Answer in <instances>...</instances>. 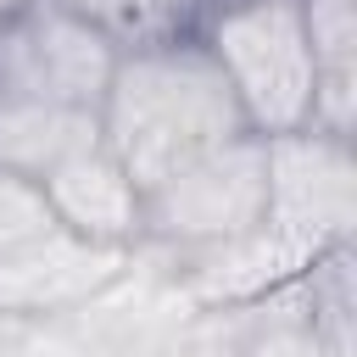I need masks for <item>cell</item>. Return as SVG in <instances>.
<instances>
[{"instance_id":"cell-5","label":"cell","mask_w":357,"mask_h":357,"mask_svg":"<svg viewBox=\"0 0 357 357\" xmlns=\"http://www.w3.org/2000/svg\"><path fill=\"white\" fill-rule=\"evenodd\" d=\"M268 145V234L312 262L329 245H351L357 229V156L351 139L324 128L273 134Z\"/></svg>"},{"instance_id":"cell-7","label":"cell","mask_w":357,"mask_h":357,"mask_svg":"<svg viewBox=\"0 0 357 357\" xmlns=\"http://www.w3.org/2000/svg\"><path fill=\"white\" fill-rule=\"evenodd\" d=\"M39 190L73 240H89L106 251H139V184L123 173V162L100 139L56 162L39 178Z\"/></svg>"},{"instance_id":"cell-1","label":"cell","mask_w":357,"mask_h":357,"mask_svg":"<svg viewBox=\"0 0 357 357\" xmlns=\"http://www.w3.org/2000/svg\"><path fill=\"white\" fill-rule=\"evenodd\" d=\"M95 123H100V145L123 162V173L139 190L167 178L173 167L251 134L229 78L206 56L201 33L117 50Z\"/></svg>"},{"instance_id":"cell-4","label":"cell","mask_w":357,"mask_h":357,"mask_svg":"<svg viewBox=\"0 0 357 357\" xmlns=\"http://www.w3.org/2000/svg\"><path fill=\"white\" fill-rule=\"evenodd\" d=\"M112 61H117V45L100 39L61 0H33L0 17V95L11 100L100 117Z\"/></svg>"},{"instance_id":"cell-2","label":"cell","mask_w":357,"mask_h":357,"mask_svg":"<svg viewBox=\"0 0 357 357\" xmlns=\"http://www.w3.org/2000/svg\"><path fill=\"white\" fill-rule=\"evenodd\" d=\"M268 223V145L262 134H240L151 190H139V251L184 262L262 234Z\"/></svg>"},{"instance_id":"cell-10","label":"cell","mask_w":357,"mask_h":357,"mask_svg":"<svg viewBox=\"0 0 357 357\" xmlns=\"http://www.w3.org/2000/svg\"><path fill=\"white\" fill-rule=\"evenodd\" d=\"M22 6H33V0H0V17H11V11H22Z\"/></svg>"},{"instance_id":"cell-9","label":"cell","mask_w":357,"mask_h":357,"mask_svg":"<svg viewBox=\"0 0 357 357\" xmlns=\"http://www.w3.org/2000/svg\"><path fill=\"white\" fill-rule=\"evenodd\" d=\"M61 223L39 190V178H17V173H0V257L11 251H28L39 240H50Z\"/></svg>"},{"instance_id":"cell-11","label":"cell","mask_w":357,"mask_h":357,"mask_svg":"<svg viewBox=\"0 0 357 357\" xmlns=\"http://www.w3.org/2000/svg\"><path fill=\"white\" fill-rule=\"evenodd\" d=\"M218 6H245V0H206V11H218Z\"/></svg>"},{"instance_id":"cell-3","label":"cell","mask_w":357,"mask_h":357,"mask_svg":"<svg viewBox=\"0 0 357 357\" xmlns=\"http://www.w3.org/2000/svg\"><path fill=\"white\" fill-rule=\"evenodd\" d=\"M201 45L229 78L240 117L251 134H296L312 117V45L301 22V0H245L201 17Z\"/></svg>"},{"instance_id":"cell-8","label":"cell","mask_w":357,"mask_h":357,"mask_svg":"<svg viewBox=\"0 0 357 357\" xmlns=\"http://www.w3.org/2000/svg\"><path fill=\"white\" fill-rule=\"evenodd\" d=\"M73 17H84L100 39H112L117 50H139V45H162V39H184L201 28L206 0H61Z\"/></svg>"},{"instance_id":"cell-6","label":"cell","mask_w":357,"mask_h":357,"mask_svg":"<svg viewBox=\"0 0 357 357\" xmlns=\"http://www.w3.org/2000/svg\"><path fill=\"white\" fill-rule=\"evenodd\" d=\"M134 262V251H106L89 240H73L67 229H56L50 240L0 257V312L11 318H33V324H56L67 312H78L89 296H100L112 279H123Z\"/></svg>"}]
</instances>
